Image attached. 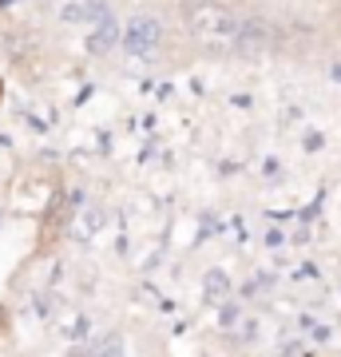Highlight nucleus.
<instances>
[{
  "instance_id": "1",
  "label": "nucleus",
  "mask_w": 341,
  "mask_h": 357,
  "mask_svg": "<svg viewBox=\"0 0 341 357\" xmlns=\"http://www.w3.org/2000/svg\"><path fill=\"white\" fill-rule=\"evenodd\" d=\"M187 28L202 40V44H211V48H234L238 20H234L227 8H218V4H190Z\"/></svg>"
},
{
  "instance_id": "3",
  "label": "nucleus",
  "mask_w": 341,
  "mask_h": 357,
  "mask_svg": "<svg viewBox=\"0 0 341 357\" xmlns=\"http://www.w3.org/2000/svg\"><path fill=\"white\" fill-rule=\"evenodd\" d=\"M274 44V32L262 16H250V20H238V32H234V52L242 56H258Z\"/></svg>"
},
{
  "instance_id": "6",
  "label": "nucleus",
  "mask_w": 341,
  "mask_h": 357,
  "mask_svg": "<svg viewBox=\"0 0 341 357\" xmlns=\"http://www.w3.org/2000/svg\"><path fill=\"white\" fill-rule=\"evenodd\" d=\"M202 294H206V302H222V298L230 294L227 270H211V274H206V282H202Z\"/></svg>"
},
{
  "instance_id": "5",
  "label": "nucleus",
  "mask_w": 341,
  "mask_h": 357,
  "mask_svg": "<svg viewBox=\"0 0 341 357\" xmlns=\"http://www.w3.org/2000/svg\"><path fill=\"white\" fill-rule=\"evenodd\" d=\"M119 40L123 36H119V24H115V16H112V20H103V24H96L88 32V52L91 56H103V52H112Z\"/></svg>"
},
{
  "instance_id": "7",
  "label": "nucleus",
  "mask_w": 341,
  "mask_h": 357,
  "mask_svg": "<svg viewBox=\"0 0 341 357\" xmlns=\"http://www.w3.org/2000/svg\"><path fill=\"white\" fill-rule=\"evenodd\" d=\"M290 357H310V354H290Z\"/></svg>"
},
{
  "instance_id": "2",
  "label": "nucleus",
  "mask_w": 341,
  "mask_h": 357,
  "mask_svg": "<svg viewBox=\"0 0 341 357\" xmlns=\"http://www.w3.org/2000/svg\"><path fill=\"white\" fill-rule=\"evenodd\" d=\"M163 40V24L155 16H131L123 28V52L127 56H155Z\"/></svg>"
},
{
  "instance_id": "4",
  "label": "nucleus",
  "mask_w": 341,
  "mask_h": 357,
  "mask_svg": "<svg viewBox=\"0 0 341 357\" xmlns=\"http://www.w3.org/2000/svg\"><path fill=\"white\" fill-rule=\"evenodd\" d=\"M60 20H68V24H103V20H112V8H107V0H72V4L60 8Z\"/></svg>"
}]
</instances>
